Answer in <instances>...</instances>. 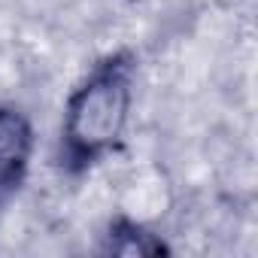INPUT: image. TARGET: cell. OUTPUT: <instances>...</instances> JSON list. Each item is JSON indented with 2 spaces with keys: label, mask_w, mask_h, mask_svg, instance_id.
I'll return each instance as SVG.
<instances>
[{
  "label": "cell",
  "mask_w": 258,
  "mask_h": 258,
  "mask_svg": "<svg viewBox=\"0 0 258 258\" xmlns=\"http://www.w3.org/2000/svg\"><path fill=\"white\" fill-rule=\"evenodd\" d=\"M134 100V67L115 55L91 70L67 97L61 146L70 161L91 164L118 146Z\"/></svg>",
  "instance_id": "cell-1"
},
{
  "label": "cell",
  "mask_w": 258,
  "mask_h": 258,
  "mask_svg": "<svg viewBox=\"0 0 258 258\" xmlns=\"http://www.w3.org/2000/svg\"><path fill=\"white\" fill-rule=\"evenodd\" d=\"M173 204V188L164 170L158 167H143L134 176H127L118 191V213L124 222L134 225H152L158 222Z\"/></svg>",
  "instance_id": "cell-2"
},
{
  "label": "cell",
  "mask_w": 258,
  "mask_h": 258,
  "mask_svg": "<svg viewBox=\"0 0 258 258\" xmlns=\"http://www.w3.org/2000/svg\"><path fill=\"white\" fill-rule=\"evenodd\" d=\"M31 152H34L31 121L13 106H0V201L13 188H19Z\"/></svg>",
  "instance_id": "cell-3"
}]
</instances>
